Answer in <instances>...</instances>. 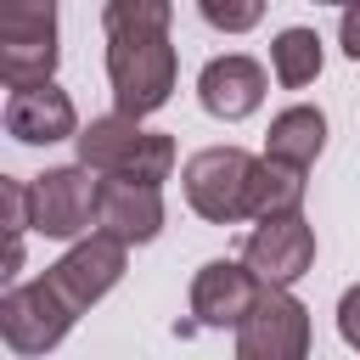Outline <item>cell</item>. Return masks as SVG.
Segmentation results:
<instances>
[{
  "label": "cell",
  "instance_id": "cell-1",
  "mask_svg": "<svg viewBox=\"0 0 360 360\" xmlns=\"http://www.w3.org/2000/svg\"><path fill=\"white\" fill-rule=\"evenodd\" d=\"M174 0H107L101 6V34H107V84L118 112L152 118L169 107L180 56H174Z\"/></svg>",
  "mask_w": 360,
  "mask_h": 360
},
{
  "label": "cell",
  "instance_id": "cell-2",
  "mask_svg": "<svg viewBox=\"0 0 360 360\" xmlns=\"http://www.w3.org/2000/svg\"><path fill=\"white\" fill-rule=\"evenodd\" d=\"M73 146H79V163H90L96 174H129V180H158V186L174 174V141L163 129H141L135 112H101L79 124Z\"/></svg>",
  "mask_w": 360,
  "mask_h": 360
},
{
  "label": "cell",
  "instance_id": "cell-3",
  "mask_svg": "<svg viewBox=\"0 0 360 360\" xmlns=\"http://www.w3.org/2000/svg\"><path fill=\"white\" fill-rule=\"evenodd\" d=\"M253 152L242 146H202L197 158H186L180 180H186V202L197 219L208 225H236L253 219L248 214V191H253Z\"/></svg>",
  "mask_w": 360,
  "mask_h": 360
},
{
  "label": "cell",
  "instance_id": "cell-4",
  "mask_svg": "<svg viewBox=\"0 0 360 360\" xmlns=\"http://www.w3.org/2000/svg\"><path fill=\"white\" fill-rule=\"evenodd\" d=\"M79 321V309L56 292V281L51 276H34V281H11L6 292H0V338H6V349L11 354H51L62 338H68V326Z\"/></svg>",
  "mask_w": 360,
  "mask_h": 360
},
{
  "label": "cell",
  "instance_id": "cell-5",
  "mask_svg": "<svg viewBox=\"0 0 360 360\" xmlns=\"http://www.w3.org/2000/svg\"><path fill=\"white\" fill-rule=\"evenodd\" d=\"M28 202H34V231L51 242H79L84 231H96V202H101V174L90 163H62L28 180Z\"/></svg>",
  "mask_w": 360,
  "mask_h": 360
},
{
  "label": "cell",
  "instance_id": "cell-6",
  "mask_svg": "<svg viewBox=\"0 0 360 360\" xmlns=\"http://www.w3.org/2000/svg\"><path fill=\"white\" fill-rule=\"evenodd\" d=\"M56 0H6V22H0V79L17 84H39L56 73Z\"/></svg>",
  "mask_w": 360,
  "mask_h": 360
},
{
  "label": "cell",
  "instance_id": "cell-7",
  "mask_svg": "<svg viewBox=\"0 0 360 360\" xmlns=\"http://www.w3.org/2000/svg\"><path fill=\"white\" fill-rule=\"evenodd\" d=\"M304 354H309V309L292 298V287H264L236 326V360H304Z\"/></svg>",
  "mask_w": 360,
  "mask_h": 360
},
{
  "label": "cell",
  "instance_id": "cell-8",
  "mask_svg": "<svg viewBox=\"0 0 360 360\" xmlns=\"http://www.w3.org/2000/svg\"><path fill=\"white\" fill-rule=\"evenodd\" d=\"M124 264H129V242L107 236V231H84L56 264H45V276L56 281V292L84 315L90 304H101L118 281H124Z\"/></svg>",
  "mask_w": 360,
  "mask_h": 360
},
{
  "label": "cell",
  "instance_id": "cell-9",
  "mask_svg": "<svg viewBox=\"0 0 360 360\" xmlns=\"http://www.w3.org/2000/svg\"><path fill=\"white\" fill-rule=\"evenodd\" d=\"M242 259L248 270L264 281V287H292L298 276H309L315 264V225L298 214H270V219H253L248 242H242Z\"/></svg>",
  "mask_w": 360,
  "mask_h": 360
},
{
  "label": "cell",
  "instance_id": "cell-10",
  "mask_svg": "<svg viewBox=\"0 0 360 360\" xmlns=\"http://www.w3.org/2000/svg\"><path fill=\"white\" fill-rule=\"evenodd\" d=\"M264 281L248 270V259H208L191 276V326H242V315L259 304Z\"/></svg>",
  "mask_w": 360,
  "mask_h": 360
},
{
  "label": "cell",
  "instance_id": "cell-11",
  "mask_svg": "<svg viewBox=\"0 0 360 360\" xmlns=\"http://www.w3.org/2000/svg\"><path fill=\"white\" fill-rule=\"evenodd\" d=\"M163 186L158 180H129V174H101V202H96V231L141 248L163 231Z\"/></svg>",
  "mask_w": 360,
  "mask_h": 360
},
{
  "label": "cell",
  "instance_id": "cell-12",
  "mask_svg": "<svg viewBox=\"0 0 360 360\" xmlns=\"http://www.w3.org/2000/svg\"><path fill=\"white\" fill-rule=\"evenodd\" d=\"M264 90H270L264 68H259L253 56H242V51H225V56L202 62V73H197V101H202V112L219 118V124L253 118V112L264 107Z\"/></svg>",
  "mask_w": 360,
  "mask_h": 360
},
{
  "label": "cell",
  "instance_id": "cell-13",
  "mask_svg": "<svg viewBox=\"0 0 360 360\" xmlns=\"http://www.w3.org/2000/svg\"><path fill=\"white\" fill-rule=\"evenodd\" d=\"M6 135L22 141V146H56V141H73V135H79L73 96H68L56 79L17 84V90L6 96Z\"/></svg>",
  "mask_w": 360,
  "mask_h": 360
},
{
  "label": "cell",
  "instance_id": "cell-14",
  "mask_svg": "<svg viewBox=\"0 0 360 360\" xmlns=\"http://www.w3.org/2000/svg\"><path fill=\"white\" fill-rule=\"evenodd\" d=\"M326 152V112L321 107H281L264 129V158H281V163H298L309 169L315 158Z\"/></svg>",
  "mask_w": 360,
  "mask_h": 360
},
{
  "label": "cell",
  "instance_id": "cell-15",
  "mask_svg": "<svg viewBox=\"0 0 360 360\" xmlns=\"http://www.w3.org/2000/svg\"><path fill=\"white\" fill-rule=\"evenodd\" d=\"M304 169L298 163H281V158H259L253 163V191H248V214L253 219H270V214H298L304 208Z\"/></svg>",
  "mask_w": 360,
  "mask_h": 360
},
{
  "label": "cell",
  "instance_id": "cell-16",
  "mask_svg": "<svg viewBox=\"0 0 360 360\" xmlns=\"http://www.w3.org/2000/svg\"><path fill=\"white\" fill-rule=\"evenodd\" d=\"M270 73H276V84L304 90L321 73V34L315 28H281L270 39Z\"/></svg>",
  "mask_w": 360,
  "mask_h": 360
},
{
  "label": "cell",
  "instance_id": "cell-17",
  "mask_svg": "<svg viewBox=\"0 0 360 360\" xmlns=\"http://www.w3.org/2000/svg\"><path fill=\"white\" fill-rule=\"evenodd\" d=\"M264 6H270V0H197L202 22L219 28V34H248V28H259V22H264Z\"/></svg>",
  "mask_w": 360,
  "mask_h": 360
},
{
  "label": "cell",
  "instance_id": "cell-18",
  "mask_svg": "<svg viewBox=\"0 0 360 360\" xmlns=\"http://www.w3.org/2000/svg\"><path fill=\"white\" fill-rule=\"evenodd\" d=\"M338 338L349 349H360V281L343 287V298H338Z\"/></svg>",
  "mask_w": 360,
  "mask_h": 360
},
{
  "label": "cell",
  "instance_id": "cell-19",
  "mask_svg": "<svg viewBox=\"0 0 360 360\" xmlns=\"http://www.w3.org/2000/svg\"><path fill=\"white\" fill-rule=\"evenodd\" d=\"M338 39H343V56L360 62V0L343 6V17H338Z\"/></svg>",
  "mask_w": 360,
  "mask_h": 360
},
{
  "label": "cell",
  "instance_id": "cell-20",
  "mask_svg": "<svg viewBox=\"0 0 360 360\" xmlns=\"http://www.w3.org/2000/svg\"><path fill=\"white\" fill-rule=\"evenodd\" d=\"M315 6H321V0H315ZM326 6H349V0H326Z\"/></svg>",
  "mask_w": 360,
  "mask_h": 360
}]
</instances>
